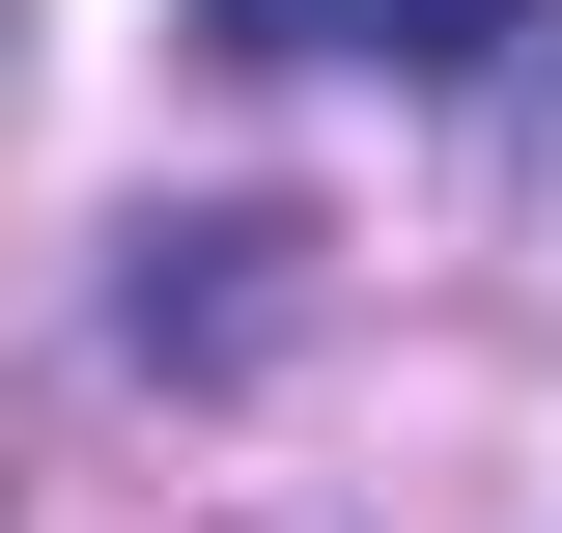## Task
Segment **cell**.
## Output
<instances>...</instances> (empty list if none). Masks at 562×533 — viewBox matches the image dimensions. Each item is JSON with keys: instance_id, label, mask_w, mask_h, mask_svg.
<instances>
[{"instance_id": "6da1fadb", "label": "cell", "mask_w": 562, "mask_h": 533, "mask_svg": "<svg viewBox=\"0 0 562 533\" xmlns=\"http://www.w3.org/2000/svg\"><path fill=\"white\" fill-rule=\"evenodd\" d=\"M225 57H394V84H506L535 0H198Z\"/></svg>"}]
</instances>
